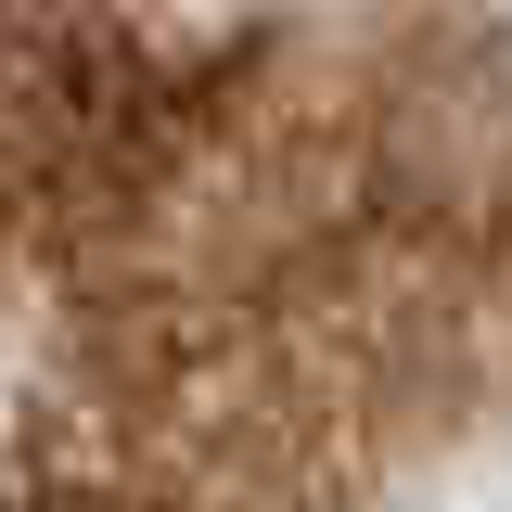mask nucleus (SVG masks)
<instances>
[{"label":"nucleus","instance_id":"f257e3e1","mask_svg":"<svg viewBox=\"0 0 512 512\" xmlns=\"http://www.w3.org/2000/svg\"><path fill=\"white\" fill-rule=\"evenodd\" d=\"M487 333V0H0V512H397Z\"/></svg>","mask_w":512,"mask_h":512}]
</instances>
